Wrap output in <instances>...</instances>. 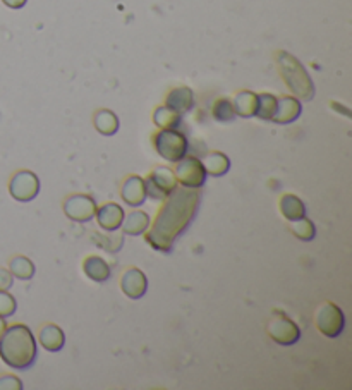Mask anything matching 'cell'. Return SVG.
<instances>
[{
	"instance_id": "obj_29",
	"label": "cell",
	"mask_w": 352,
	"mask_h": 390,
	"mask_svg": "<svg viewBox=\"0 0 352 390\" xmlns=\"http://www.w3.org/2000/svg\"><path fill=\"white\" fill-rule=\"evenodd\" d=\"M23 389V384L17 377L14 375H3L0 377V390H21Z\"/></svg>"
},
{
	"instance_id": "obj_3",
	"label": "cell",
	"mask_w": 352,
	"mask_h": 390,
	"mask_svg": "<svg viewBox=\"0 0 352 390\" xmlns=\"http://www.w3.org/2000/svg\"><path fill=\"white\" fill-rule=\"evenodd\" d=\"M277 62L278 67H280L282 76H284L285 83H287V86L291 88L292 93H294L296 97H299L301 100H313L314 86L310 74H307V71L304 69V65L289 52H278Z\"/></svg>"
},
{
	"instance_id": "obj_19",
	"label": "cell",
	"mask_w": 352,
	"mask_h": 390,
	"mask_svg": "<svg viewBox=\"0 0 352 390\" xmlns=\"http://www.w3.org/2000/svg\"><path fill=\"white\" fill-rule=\"evenodd\" d=\"M280 211L289 222H294V220H299V218L306 217V206H304V203L294 195L282 196Z\"/></svg>"
},
{
	"instance_id": "obj_12",
	"label": "cell",
	"mask_w": 352,
	"mask_h": 390,
	"mask_svg": "<svg viewBox=\"0 0 352 390\" xmlns=\"http://www.w3.org/2000/svg\"><path fill=\"white\" fill-rule=\"evenodd\" d=\"M303 107H301V101L294 97H282L277 98V108H275V114L271 120L277 124H291L299 117Z\"/></svg>"
},
{
	"instance_id": "obj_7",
	"label": "cell",
	"mask_w": 352,
	"mask_h": 390,
	"mask_svg": "<svg viewBox=\"0 0 352 390\" xmlns=\"http://www.w3.org/2000/svg\"><path fill=\"white\" fill-rule=\"evenodd\" d=\"M269 335L280 346H292L299 341V327L285 313L273 311L269 322Z\"/></svg>"
},
{
	"instance_id": "obj_23",
	"label": "cell",
	"mask_w": 352,
	"mask_h": 390,
	"mask_svg": "<svg viewBox=\"0 0 352 390\" xmlns=\"http://www.w3.org/2000/svg\"><path fill=\"white\" fill-rule=\"evenodd\" d=\"M153 120H155V124L160 127V129H179V126L182 124L181 114H177L175 111L168 108L167 105L157 108L155 115H153Z\"/></svg>"
},
{
	"instance_id": "obj_21",
	"label": "cell",
	"mask_w": 352,
	"mask_h": 390,
	"mask_svg": "<svg viewBox=\"0 0 352 390\" xmlns=\"http://www.w3.org/2000/svg\"><path fill=\"white\" fill-rule=\"evenodd\" d=\"M256 100H258V95L253 93V91L244 90L241 93H237L236 100L232 101L236 115H241L244 119L253 117L256 112Z\"/></svg>"
},
{
	"instance_id": "obj_28",
	"label": "cell",
	"mask_w": 352,
	"mask_h": 390,
	"mask_svg": "<svg viewBox=\"0 0 352 390\" xmlns=\"http://www.w3.org/2000/svg\"><path fill=\"white\" fill-rule=\"evenodd\" d=\"M17 302L14 300V296H10L7 291H0V316L7 318V316H13L16 313Z\"/></svg>"
},
{
	"instance_id": "obj_18",
	"label": "cell",
	"mask_w": 352,
	"mask_h": 390,
	"mask_svg": "<svg viewBox=\"0 0 352 390\" xmlns=\"http://www.w3.org/2000/svg\"><path fill=\"white\" fill-rule=\"evenodd\" d=\"M84 273L95 282H105L110 277V267L107 261L100 257H90L84 260Z\"/></svg>"
},
{
	"instance_id": "obj_22",
	"label": "cell",
	"mask_w": 352,
	"mask_h": 390,
	"mask_svg": "<svg viewBox=\"0 0 352 390\" xmlns=\"http://www.w3.org/2000/svg\"><path fill=\"white\" fill-rule=\"evenodd\" d=\"M93 120L98 133L105 134V136H112V134H115L117 129H119V119H117V115L113 114L112 111H107V108L98 111L97 114H95Z\"/></svg>"
},
{
	"instance_id": "obj_4",
	"label": "cell",
	"mask_w": 352,
	"mask_h": 390,
	"mask_svg": "<svg viewBox=\"0 0 352 390\" xmlns=\"http://www.w3.org/2000/svg\"><path fill=\"white\" fill-rule=\"evenodd\" d=\"M155 148L168 162H179L188 155V138L177 129H162L155 136Z\"/></svg>"
},
{
	"instance_id": "obj_1",
	"label": "cell",
	"mask_w": 352,
	"mask_h": 390,
	"mask_svg": "<svg viewBox=\"0 0 352 390\" xmlns=\"http://www.w3.org/2000/svg\"><path fill=\"white\" fill-rule=\"evenodd\" d=\"M200 206V193L191 188H175L167 196V203L157 217L152 231L146 234V241L159 251H168L174 246V241L189 227L196 217Z\"/></svg>"
},
{
	"instance_id": "obj_31",
	"label": "cell",
	"mask_w": 352,
	"mask_h": 390,
	"mask_svg": "<svg viewBox=\"0 0 352 390\" xmlns=\"http://www.w3.org/2000/svg\"><path fill=\"white\" fill-rule=\"evenodd\" d=\"M9 9H21V7L26 6L28 0H2Z\"/></svg>"
},
{
	"instance_id": "obj_30",
	"label": "cell",
	"mask_w": 352,
	"mask_h": 390,
	"mask_svg": "<svg viewBox=\"0 0 352 390\" xmlns=\"http://www.w3.org/2000/svg\"><path fill=\"white\" fill-rule=\"evenodd\" d=\"M13 287V273L0 268V291H9Z\"/></svg>"
},
{
	"instance_id": "obj_5",
	"label": "cell",
	"mask_w": 352,
	"mask_h": 390,
	"mask_svg": "<svg viewBox=\"0 0 352 390\" xmlns=\"http://www.w3.org/2000/svg\"><path fill=\"white\" fill-rule=\"evenodd\" d=\"M317 327L325 337L335 339L342 334L346 327V318H344L342 309L333 302H325L317 311Z\"/></svg>"
},
{
	"instance_id": "obj_13",
	"label": "cell",
	"mask_w": 352,
	"mask_h": 390,
	"mask_svg": "<svg viewBox=\"0 0 352 390\" xmlns=\"http://www.w3.org/2000/svg\"><path fill=\"white\" fill-rule=\"evenodd\" d=\"M95 217L98 218V224L104 231L107 232H113L122 225L124 220V210L122 206H119L117 203H105L102 209L97 210V215Z\"/></svg>"
},
{
	"instance_id": "obj_25",
	"label": "cell",
	"mask_w": 352,
	"mask_h": 390,
	"mask_svg": "<svg viewBox=\"0 0 352 390\" xmlns=\"http://www.w3.org/2000/svg\"><path fill=\"white\" fill-rule=\"evenodd\" d=\"M275 108H277V97L270 93H262L258 95V100H256V117L263 120H271L275 114Z\"/></svg>"
},
{
	"instance_id": "obj_6",
	"label": "cell",
	"mask_w": 352,
	"mask_h": 390,
	"mask_svg": "<svg viewBox=\"0 0 352 390\" xmlns=\"http://www.w3.org/2000/svg\"><path fill=\"white\" fill-rule=\"evenodd\" d=\"M207 170H205L201 160L196 156H182L175 167V179L181 182L184 188L200 189L207 181Z\"/></svg>"
},
{
	"instance_id": "obj_27",
	"label": "cell",
	"mask_w": 352,
	"mask_h": 390,
	"mask_svg": "<svg viewBox=\"0 0 352 390\" xmlns=\"http://www.w3.org/2000/svg\"><path fill=\"white\" fill-rule=\"evenodd\" d=\"M214 117L218 122H232L234 117H236V112H234V105L229 98H220V100L215 101Z\"/></svg>"
},
{
	"instance_id": "obj_8",
	"label": "cell",
	"mask_w": 352,
	"mask_h": 390,
	"mask_svg": "<svg viewBox=\"0 0 352 390\" xmlns=\"http://www.w3.org/2000/svg\"><path fill=\"white\" fill-rule=\"evenodd\" d=\"M145 184L146 196H152L153 200H165L177 188V179L168 167H157L145 181Z\"/></svg>"
},
{
	"instance_id": "obj_17",
	"label": "cell",
	"mask_w": 352,
	"mask_h": 390,
	"mask_svg": "<svg viewBox=\"0 0 352 390\" xmlns=\"http://www.w3.org/2000/svg\"><path fill=\"white\" fill-rule=\"evenodd\" d=\"M150 215L146 211H133L122 220V231L129 236H141L143 232L148 231Z\"/></svg>"
},
{
	"instance_id": "obj_20",
	"label": "cell",
	"mask_w": 352,
	"mask_h": 390,
	"mask_svg": "<svg viewBox=\"0 0 352 390\" xmlns=\"http://www.w3.org/2000/svg\"><path fill=\"white\" fill-rule=\"evenodd\" d=\"M201 163H203L207 174H210V176H214V177L223 176V174L230 169L229 156H225L223 153H220V152L208 153Z\"/></svg>"
},
{
	"instance_id": "obj_9",
	"label": "cell",
	"mask_w": 352,
	"mask_h": 390,
	"mask_svg": "<svg viewBox=\"0 0 352 390\" xmlns=\"http://www.w3.org/2000/svg\"><path fill=\"white\" fill-rule=\"evenodd\" d=\"M9 193L14 200L21 203H28L36 198L40 193V181L29 170H19L13 176L9 182Z\"/></svg>"
},
{
	"instance_id": "obj_15",
	"label": "cell",
	"mask_w": 352,
	"mask_h": 390,
	"mask_svg": "<svg viewBox=\"0 0 352 390\" xmlns=\"http://www.w3.org/2000/svg\"><path fill=\"white\" fill-rule=\"evenodd\" d=\"M165 105L172 111H175L177 114H184V112H189L194 105V95L191 88L188 86H181V88H175L168 93L167 100H165Z\"/></svg>"
},
{
	"instance_id": "obj_16",
	"label": "cell",
	"mask_w": 352,
	"mask_h": 390,
	"mask_svg": "<svg viewBox=\"0 0 352 390\" xmlns=\"http://www.w3.org/2000/svg\"><path fill=\"white\" fill-rule=\"evenodd\" d=\"M40 342H42V346L47 349V351L57 352L64 348L65 335L61 327L54 325V323H49V325H45L42 330H40Z\"/></svg>"
},
{
	"instance_id": "obj_10",
	"label": "cell",
	"mask_w": 352,
	"mask_h": 390,
	"mask_svg": "<svg viewBox=\"0 0 352 390\" xmlns=\"http://www.w3.org/2000/svg\"><path fill=\"white\" fill-rule=\"evenodd\" d=\"M97 202L88 195L69 196L64 203V211L71 220L90 222L97 215Z\"/></svg>"
},
{
	"instance_id": "obj_11",
	"label": "cell",
	"mask_w": 352,
	"mask_h": 390,
	"mask_svg": "<svg viewBox=\"0 0 352 390\" xmlns=\"http://www.w3.org/2000/svg\"><path fill=\"white\" fill-rule=\"evenodd\" d=\"M120 289L131 300H139L146 294L148 289V279L139 268H127L120 280Z\"/></svg>"
},
{
	"instance_id": "obj_26",
	"label": "cell",
	"mask_w": 352,
	"mask_h": 390,
	"mask_svg": "<svg viewBox=\"0 0 352 390\" xmlns=\"http://www.w3.org/2000/svg\"><path fill=\"white\" fill-rule=\"evenodd\" d=\"M291 231H292V234H294L296 238H299L301 241H311V239H314V236H317L314 224L306 217L291 222Z\"/></svg>"
},
{
	"instance_id": "obj_24",
	"label": "cell",
	"mask_w": 352,
	"mask_h": 390,
	"mask_svg": "<svg viewBox=\"0 0 352 390\" xmlns=\"http://www.w3.org/2000/svg\"><path fill=\"white\" fill-rule=\"evenodd\" d=\"M9 270L16 279L29 280L35 275V265H33V261L26 257H16L10 260Z\"/></svg>"
},
{
	"instance_id": "obj_32",
	"label": "cell",
	"mask_w": 352,
	"mask_h": 390,
	"mask_svg": "<svg viewBox=\"0 0 352 390\" xmlns=\"http://www.w3.org/2000/svg\"><path fill=\"white\" fill-rule=\"evenodd\" d=\"M6 318H2V316H0V335L3 334V330H6Z\"/></svg>"
},
{
	"instance_id": "obj_14",
	"label": "cell",
	"mask_w": 352,
	"mask_h": 390,
	"mask_svg": "<svg viewBox=\"0 0 352 390\" xmlns=\"http://www.w3.org/2000/svg\"><path fill=\"white\" fill-rule=\"evenodd\" d=\"M122 200L129 206H141L146 200L145 179L139 176L127 177L122 186Z\"/></svg>"
},
{
	"instance_id": "obj_2",
	"label": "cell",
	"mask_w": 352,
	"mask_h": 390,
	"mask_svg": "<svg viewBox=\"0 0 352 390\" xmlns=\"http://www.w3.org/2000/svg\"><path fill=\"white\" fill-rule=\"evenodd\" d=\"M38 348L29 327L16 325L6 327L0 335V358L9 368L14 370H26L35 363Z\"/></svg>"
}]
</instances>
